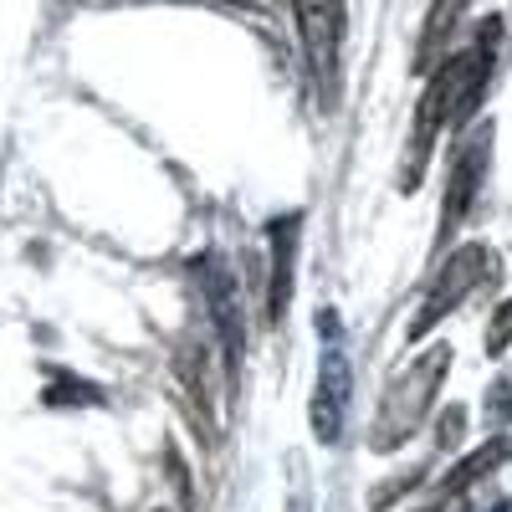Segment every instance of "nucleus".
Masks as SVG:
<instances>
[{
  "mask_svg": "<svg viewBox=\"0 0 512 512\" xmlns=\"http://www.w3.org/2000/svg\"><path fill=\"white\" fill-rule=\"evenodd\" d=\"M507 456V441H497V446H482L477 456H466L461 466H456V472L446 477V492H466V487H472V482H482L487 472H492V466Z\"/></svg>",
  "mask_w": 512,
  "mask_h": 512,
  "instance_id": "nucleus-8",
  "label": "nucleus"
},
{
  "mask_svg": "<svg viewBox=\"0 0 512 512\" xmlns=\"http://www.w3.org/2000/svg\"><path fill=\"white\" fill-rule=\"evenodd\" d=\"M226 6H241V11H256V16H267V11H277L282 0H226Z\"/></svg>",
  "mask_w": 512,
  "mask_h": 512,
  "instance_id": "nucleus-11",
  "label": "nucleus"
},
{
  "mask_svg": "<svg viewBox=\"0 0 512 512\" xmlns=\"http://www.w3.org/2000/svg\"><path fill=\"white\" fill-rule=\"evenodd\" d=\"M292 236L297 221H277L272 226V287H267V323H277L287 313V297H292Z\"/></svg>",
  "mask_w": 512,
  "mask_h": 512,
  "instance_id": "nucleus-7",
  "label": "nucleus"
},
{
  "mask_svg": "<svg viewBox=\"0 0 512 512\" xmlns=\"http://www.w3.org/2000/svg\"><path fill=\"white\" fill-rule=\"evenodd\" d=\"M461 431H466V410L461 405L441 410V446H461Z\"/></svg>",
  "mask_w": 512,
  "mask_h": 512,
  "instance_id": "nucleus-10",
  "label": "nucleus"
},
{
  "mask_svg": "<svg viewBox=\"0 0 512 512\" xmlns=\"http://www.w3.org/2000/svg\"><path fill=\"white\" fill-rule=\"evenodd\" d=\"M487 164H492V123H482L477 134H466V139L451 149V164H446V200H441V246L461 231L466 210L477 205L482 180H487Z\"/></svg>",
  "mask_w": 512,
  "mask_h": 512,
  "instance_id": "nucleus-4",
  "label": "nucleus"
},
{
  "mask_svg": "<svg viewBox=\"0 0 512 512\" xmlns=\"http://www.w3.org/2000/svg\"><path fill=\"white\" fill-rule=\"evenodd\" d=\"M492 272H497V251H487V246H461V251H451V262L436 267V282H431V292H425L420 313L410 318V338H425L446 313H456Z\"/></svg>",
  "mask_w": 512,
  "mask_h": 512,
  "instance_id": "nucleus-3",
  "label": "nucleus"
},
{
  "mask_svg": "<svg viewBox=\"0 0 512 512\" xmlns=\"http://www.w3.org/2000/svg\"><path fill=\"white\" fill-rule=\"evenodd\" d=\"M472 0H431V11H425V26H420V41H415V62L410 72H436L451 52V36L466 16Z\"/></svg>",
  "mask_w": 512,
  "mask_h": 512,
  "instance_id": "nucleus-6",
  "label": "nucleus"
},
{
  "mask_svg": "<svg viewBox=\"0 0 512 512\" xmlns=\"http://www.w3.org/2000/svg\"><path fill=\"white\" fill-rule=\"evenodd\" d=\"M297 36L308 52L323 108H338V52H344V0H292Z\"/></svg>",
  "mask_w": 512,
  "mask_h": 512,
  "instance_id": "nucleus-2",
  "label": "nucleus"
},
{
  "mask_svg": "<svg viewBox=\"0 0 512 512\" xmlns=\"http://www.w3.org/2000/svg\"><path fill=\"white\" fill-rule=\"evenodd\" d=\"M507 344H512V303H502L497 318L487 323V354L497 359V354H507Z\"/></svg>",
  "mask_w": 512,
  "mask_h": 512,
  "instance_id": "nucleus-9",
  "label": "nucleus"
},
{
  "mask_svg": "<svg viewBox=\"0 0 512 512\" xmlns=\"http://www.w3.org/2000/svg\"><path fill=\"white\" fill-rule=\"evenodd\" d=\"M425 512H446V507H425Z\"/></svg>",
  "mask_w": 512,
  "mask_h": 512,
  "instance_id": "nucleus-12",
  "label": "nucleus"
},
{
  "mask_svg": "<svg viewBox=\"0 0 512 512\" xmlns=\"http://www.w3.org/2000/svg\"><path fill=\"white\" fill-rule=\"evenodd\" d=\"M451 369V344H431L390 390H384V405L374 415V436H369V451H395L405 446L420 425H425V410L436 405V390Z\"/></svg>",
  "mask_w": 512,
  "mask_h": 512,
  "instance_id": "nucleus-1",
  "label": "nucleus"
},
{
  "mask_svg": "<svg viewBox=\"0 0 512 512\" xmlns=\"http://www.w3.org/2000/svg\"><path fill=\"white\" fill-rule=\"evenodd\" d=\"M344 415H349V364L338 349L323 354L318 364V395H313V436L323 446H333L344 436Z\"/></svg>",
  "mask_w": 512,
  "mask_h": 512,
  "instance_id": "nucleus-5",
  "label": "nucleus"
}]
</instances>
